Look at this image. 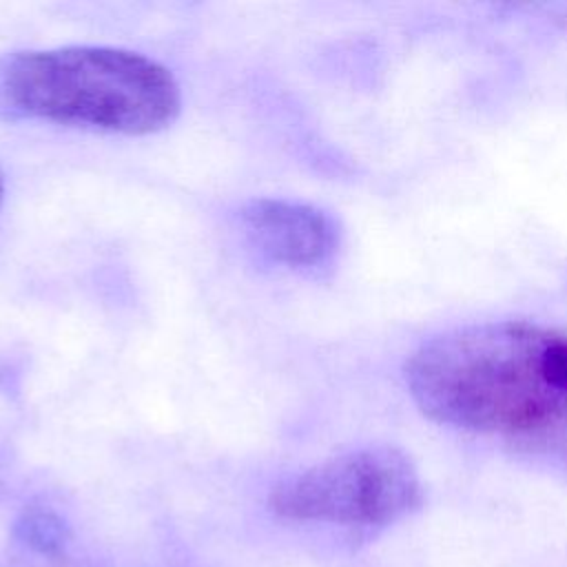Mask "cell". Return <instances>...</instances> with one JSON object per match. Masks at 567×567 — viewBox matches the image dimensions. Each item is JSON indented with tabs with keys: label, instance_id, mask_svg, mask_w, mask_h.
<instances>
[{
	"label": "cell",
	"instance_id": "5",
	"mask_svg": "<svg viewBox=\"0 0 567 567\" xmlns=\"http://www.w3.org/2000/svg\"><path fill=\"white\" fill-rule=\"evenodd\" d=\"M20 527L24 529V538L40 549H53L62 540V523L58 520V516L42 507L29 509Z\"/></svg>",
	"mask_w": 567,
	"mask_h": 567
},
{
	"label": "cell",
	"instance_id": "4",
	"mask_svg": "<svg viewBox=\"0 0 567 567\" xmlns=\"http://www.w3.org/2000/svg\"><path fill=\"white\" fill-rule=\"evenodd\" d=\"M239 217L252 246L288 268H326L341 246L337 219L312 204L264 197L248 202Z\"/></svg>",
	"mask_w": 567,
	"mask_h": 567
},
{
	"label": "cell",
	"instance_id": "1",
	"mask_svg": "<svg viewBox=\"0 0 567 567\" xmlns=\"http://www.w3.org/2000/svg\"><path fill=\"white\" fill-rule=\"evenodd\" d=\"M408 392L439 423L567 458V339L527 321L458 328L405 363Z\"/></svg>",
	"mask_w": 567,
	"mask_h": 567
},
{
	"label": "cell",
	"instance_id": "6",
	"mask_svg": "<svg viewBox=\"0 0 567 567\" xmlns=\"http://www.w3.org/2000/svg\"><path fill=\"white\" fill-rule=\"evenodd\" d=\"M2 190H4V188H2V177H0V199H2Z\"/></svg>",
	"mask_w": 567,
	"mask_h": 567
},
{
	"label": "cell",
	"instance_id": "3",
	"mask_svg": "<svg viewBox=\"0 0 567 567\" xmlns=\"http://www.w3.org/2000/svg\"><path fill=\"white\" fill-rule=\"evenodd\" d=\"M423 501L419 472L392 445H368L332 456L270 492V509L290 520L383 527Z\"/></svg>",
	"mask_w": 567,
	"mask_h": 567
},
{
	"label": "cell",
	"instance_id": "2",
	"mask_svg": "<svg viewBox=\"0 0 567 567\" xmlns=\"http://www.w3.org/2000/svg\"><path fill=\"white\" fill-rule=\"evenodd\" d=\"M173 73L117 47L16 51L0 60V113L97 131L148 135L179 113Z\"/></svg>",
	"mask_w": 567,
	"mask_h": 567
}]
</instances>
